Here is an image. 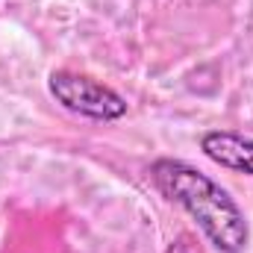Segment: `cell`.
Instances as JSON below:
<instances>
[{
    "instance_id": "obj_1",
    "label": "cell",
    "mask_w": 253,
    "mask_h": 253,
    "mask_svg": "<svg viewBox=\"0 0 253 253\" xmlns=\"http://www.w3.org/2000/svg\"><path fill=\"white\" fill-rule=\"evenodd\" d=\"M150 183L159 194L177 206H183L197 221L209 245L221 253H242L251 242V227L245 221L242 206L230 197V191L218 186L212 177L197 171L183 159L162 156L150 165Z\"/></svg>"
},
{
    "instance_id": "obj_2",
    "label": "cell",
    "mask_w": 253,
    "mask_h": 253,
    "mask_svg": "<svg viewBox=\"0 0 253 253\" xmlns=\"http://www.w3.org/2000/svg\"><path fill=\"white\" fill-rule=\"evenodd\" d=\"M47 91L62 109L91 121L109 124V121H121L126 115V100L115 88L77 71H53L47 77Z\"/></svg>"
},
{
    "instance_id": "obj_3",
    "label": "cell",
    "mask_w": 253,
    "mask_h": 253,
    "mask_svg": "<svg viewBox=\"0 0 253 253\" xmlns=\"http://www.w3.org/2000/svg\"><path fill=\"white\" fill-rule=\"evenodd\" d=\"M200 150L215 165L253 177V138L233 129H209L200 135Z\"/></svg>"
},
{
    "instance_id": "obj_4",
    "label": "cell",
    "mask_w": 253,
    "mask_h": 253,
    "mask_svg": "<svg viewBox=\"0 0 253 253\" xmlns=\"http://www.w3.org/2000/svg\"><path fill=\"white\" fill-rule=\"evenodd\" d=\"M165 253H200V248H197L194 236L183 233V236H177V239L168 245V251H165Z\"/></svg>"
}]
</instances>
